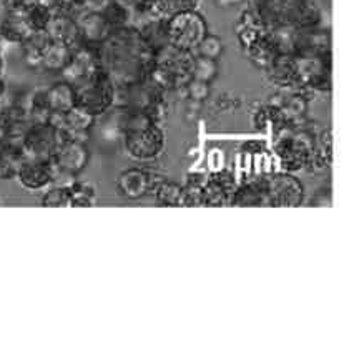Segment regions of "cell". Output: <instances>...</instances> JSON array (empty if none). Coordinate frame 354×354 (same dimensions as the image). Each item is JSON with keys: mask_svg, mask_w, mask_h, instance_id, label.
<instances>
[{"mask_svg": "<svg viewBox=\"0 0 354 354\" xmlns=\"http://www.w3.org/2000/svg\"><path fill=\"white\" fill-rule=\"evenodd\" d=\"M102 14L105 15V19L109 20V24L112 26V28H122V27H129L131 24V14L127 9H123L122 6H118L117 2H110L109 6L105 7Z\"/></svg>", "mask_w": 354, "mask_h": 354, "instance_id": "obj_23", "label": "cell"}, {"mask_svg": "<svg viewBox=\"0 0 354 354\" xmlns=\"http://www.w3.org/2000/svg\"><path fill=\"white\" fill-rule=\"evenodd\" d=\"M333 165V133L331 130H323L321 133L316 135L315 145L308 158L306 168L315 173H323L331 168Z\"/></svg>", "mask_w": 354, "mask_h": 354, "instance_id": "obj_14", "label": "cell"}, {"mask_svg": "<svg viewBox=\"0 0 354 354\" xmlns=\"http://www.w3.org/2000/svg\"><path fill=\"white\" fill-rule=\"evenodd\" d=\"M165 176L148 171L145 168H129L117 178V190L129 200H140L155 188V185Z\"/></svg>", "mask_w": 354, "mask_h": 354, "instance_id": "obj_8", "label": "cell"}, {"mask_svg": "<svg viewBox=\"0 0 354 354\" xmlns=\"http://www.w3.org/2000/svg\"><path fill=\"white\" fill-rule=\"evenodd\" d=\"M230 207H268L265 175L251 176L234 188Z\"/></svg>", "mask_w": 354, "mask_h": 354, "instance_id": "obj_12", "label": "cell"}, {"mask_svg": "<svg viewBox=\"0 0 354 354\" xmlns=\"http://www.w3.org/2000/svg\"><path fill=\"white\" fill-rule=\"evenodd\" d=\"M221 53H223V42H221L220 37L212 34L205 35L203 40L198 44V47H196L195 50V55L207 57V59L213 60L220 59Z\"/></svg>", "mask_w": 354, "mask_h": 354, "instance_id": "obj_24", "label": "cell"}, {"mask_svg": "<svg viewBox=\"0 0 354 354\" xmlns=\"http://www.w3.org/2000/svg\"><path fill=\"white\" fill-rule=\"evenodd\" d=\"M72 55L73 48L70 45L50 40V44L45 47L42 57H40V67L48 72H62L68 65Z\"/></svg>", "mask_w": 354, "mask_h": 354, "instance_id": "obj_16", "label": "cell"}, {"mask_svg": "<svg viewBox=\"0 0 354 354\" xmlns=\"http://www.w3.org/2000/svg\"><path fill=\"white\" fill-rule=\"evenodd\" d=\"M268 207H299L304 203V187L295 173H270L265 175Z\"/></svg>", "mask_w": 354, "mask_h": 354, "instance_id": "obj_6", "label": "cell"}, {"mask_svg": "<svg viewBox=\"0 0 354 354\" xmlns=\"http://www.w3.org/2000/svg\"><path fill=\"white\" fill-rule=\"evenodd\" d=\"M207 175H188L183 185V207H205L203 187Z\"/></svg>", "mask_w": 354, "mask_h": 354, "instance_id": "obj_18", "label": "cell"}, {"mask_svg": "<svg viewBox=\"0 0 354 354\" xmlns=\"http://www.w3.org/2000/svg\"><path fill=\"white\" fill-rule=\"evenodd\" d=\"M75 20L82 44L92 45V47H98L102 42H105L113 30L102 12L77 10Z\"/></svg>", "mask_w": 354, "mask_h": 354, "instance_id": "obj_10", "label": "cell"}, {"mask_svg": "<svg viewBox=\"0 0 354 354\" xmlns=\"http://www.w3.org/2000/svg\"><path fill=\"white\" fill-rule=\"evenodd\" d=\"M44 207H70V193L67 185H50L42 196Z\"/></svg>", "mask_w": 354, "mask_h": 354, "instance_id": "obj_22", "label": "cell"}, {"mask_svg": "<svg viewBox=\"0 0 354 354\" xmlns=\"http://www.w3.org/2000/svg\"><path fill=\"white\" fill-rule=\"evenodd\" d=\"M207 34V20L198 10L178 12V14L167 19L168 45L182 52L195 53L198 44Z\"/></svg>", "mask_w": 354, "mask_h": 354, "instance_id": "obj_4", "label": "cell"}, {"mask_svg": "<svg viewBox=\"0 0 354 354\" xmlns=\"http://www.w3.org/2000/svg\"><path fill=\"white\" fill-rule=\"evenodd\" d=\"M26 9H12L0 20V40L15 45H22L32 34Z\"/></svg>", "mask_w": 354, "mask_h": 354, "instance_id": "obj_13", "label": "cell"}, {"mask_svg": "<svg viewBox=\"0 0 354 354\" xmlns=\"http://www.w3.org/2000/svg\"><path fill=\"white\" fill-rule=\"evenodd\" d=\"M88 160V148H86L84 142L64 140L52 156V163L53 167H55V178H53V183L59 182L60 178H65L68 183L73 182L78 173L84 171Z\"/></svg>", "mask_w": 354, "mask_h": 354, "instance_id": "obj_7", "label": "cell"}, {"mask_svg": "<svg viewBox=\"0 0 354 354\" xmlns=\"http://www.w3.org/2000/svg\"><path fill=\"white\" fill-rule=\"evenodd\" d=\"M120 110V130L123 148L130 158L142 163L158 160L167 147L165 131L150 115L145 112Z\"/></svg>", "mask_w": 354, "mask_h": 354, "instance_id": "obj_2", "label": "cell"}, {"mask_svg": "<svg viewBox=\"0 0 354 354\" xmlns=\"http://www.w3.org/2000/svg\"><path fill=\"white\" fill-rule=\"evenodd\" d=\"M2 147H3V135L0 133V151H2Z\"/></svg>", "mask_w": 354, "mask_h": 354, "instance_id": "obj_29", "label": "cell"}, {"mask_svg": "<svg viewBox=\"0 0 354 354\" xmlns=\"http://www.w3.org/2000/svg\"><path fill=\"white\" fill-rule=\"evenodd\" d=\"M3 72H6V57H3L2 50H0V78L3 77Z\"/></svg>", "mask_w": 354, "mask_h": 354, "instance_id": "obj_28", "label": "cell"}, {"mask_svg": "<svg viewBox=\"0 0 354 354\" xmlns=\"http://www.w3.org/2000/svg\"><path fill=\"white\" fill-rule=\"evenodd\" d=\"M73 88H75L77 105L92 113L93 117L98 118L113 109L115 85L102 68H98L95 73L77 84Z\"/></svg>", "mask_w": 354, "mask_h": 354, "instance_id": "obj_3", "label": "cell"}, {"mask_svg": "<svg viewBox=\"0 0 354 354\" xmlns=\"http://www.w3.org/2000/svg\"><path fill=\"white\" fill-rule=\"evenodd\" d=\"M331 203V196H329V190L318 192L315 195V198L310 201V205H329Z\"/></svg>", "mask_w": 354, "mask_h": 354, "instance_id": "obj_27", "label": "cell"}, {"mask_svg": "<svg viewBox=\"0 0 354 354\" xmlns=\"http://www.w3.org/2000/svg\"><path fill=\"white\" fill-rule=\"evenodd\" d=\"M45 93H47V105L52 115H62L77 105L75 88L65 80L48 86Z\"/></svg>", "mask_w": 354, "mask_h": 354, "instance_id": "obj_15", "label": "cell"}, {"mask_svg": "<svg viewBox=\"0 0 354 354\" xmlns=\"http://www.w3.org/2000/svg\"><path fill=\"white\" fill-rule=\"evenodd\" d=\"M70 207H92L95 203V190L86 183H80L77 180L68 183Z\"/></svg>", "mask_w": 354, "mask_h": 354, "instance_id": "obj_20", "label": "cell"}, {"mask_svg": "<svg viewBox=\"0 0 354 354\" xmlns=\"http://www.w3.org/2000/svg\"><path fill=\"white\" fill-rule=\"evenodd\" d=\"M100 68L115 88L145 82L155 64V52L133 26L115 28L97 47Z\"/></svg>", "mask_w": 354, "mask_h": 354, "instance_id": "obj_1", "label": "cell"}, {"mask_svg": "<svg viewBox=\"0 0 354 354\" xmlns=\"http://www.w3.org/2000/svg\"><path fill=\"white\" fill-rule=\"evenodd\" d=\"M185 88H187L188 97H190L192 100H195V102L207 100V97H208V93H209V84H205V82L195 80V78H192V80L188 82L187 85H185Z\"/></svg>", "mask_w": 354, "mask_h": 354, "instance_id": "obj_25", "label": "cell"}, {"mask_svg": "<svg viewBox=\"0 0 354 354\" xmlns=\"http://www.w3.org/2000/svg\"><path fill=\"white\" fill-rule=\"evenodd\" d=\"M151 193L162 207H183V185L163 178L155 185Z\"/></svg>", "mask_w": 354, "mask_h": 354, "instance_id": "obj_17", "label": "cell"}, {"mask_svg": "<svg viewBox=\"0 0 354 354\" xmlns=\"http://www.w3.org/2000/svg\"><path fill=\"white\" fill-rule=\"evenodd\" d=\"M236 185L238 182L232 171L221 170L209 173L203 187L205 207H230Z\"/></svg>", "mask_w": 354, "mask_h": 354, "instance_id": "obj_11", "label": "cell"}, {"mask_svg": "<svg viewBox=\"0 0 354 354\" xmlns=\"http://www.w3.org/2000/svg\"><path fill=\"white\" fill-rule=\"evenodd\" d=\"M65 137L60 129L50 122L32 123L22 138V148L27 158L52 160L53 153Z\"/></svg>", "mask_w": 354, "mask_h": 354, "instance_id": "obj_5", "label": "cell"}, {"mask_svg": "<svg viewBox=\"0 0 354 354\" xmlns=\"http://www.w3.org/2000/svg\"><path fill=\"white\" fill-rule=\"evenodd\" d=\"M20 185L27 190L39 192L44 188H48L55 178V167L52 160H40V158H24L20 163L17 176Z\"/></svg>", "mask_w": 354, "mask_h": 354, "instance_id": "obj_9", "label": "cell"}, {"mask_svg": "<svg viewBox=\"0 0 354 354\" xmlns=\"http://www.w3.org/2000/svg\"><path fill=\"white\" fill-rule=\"evenodd\" d=\"M113 2H117L123 9L129 10L131 15L148 10V6H150V0H113Z\"/></svg>", "mask_w": 354, "mask_h": 354, "instance_id": "obj_26", "label": "cell"}, {"mask_svg": "<svg viewBox=\"0 0 354 354\" xmlns=\"http://www.w3.org/2000/svg\"><path fill=\"white\" fill-rule=\"evenodd\" d=\"M26 15H27V20L28 24H30L32 30H45L48 26V22H50V17H52V9L48 3H45L44 0L42 2L35 3V6L28 7L26 9Z\"/></svg>", "mask_w": 354, "mask_h": 354, "instance_id": "obj_21", "label": "cell"}, {"mask_svg": "<svg viewBox=\"0 0 354 354\" xmlns=\"http://www.w3.org/2000/svg\"><path fill=\"white\" fill-rule=\"evenodd\" d=\"M218 72H220L218 60L207 59V57H200V55H193L192 78L205 82V84H212V82L218 77Z\"/></svg>", "mask_w": 354, "mask_h": 354, "instance_id": "obj_19", "label": "cell"}]
</instances>
